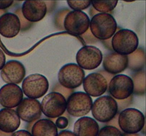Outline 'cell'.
<instances>
[{
  "instance_id": "obj_1",
  "label": "cell",
  "mask_w": 146,
  "mask_h": 136,
  "mask_svg": "<svg viewBox=\"0 0 146 136\" xmlns=\"http://www.w3.org/2000/svg\"><path fill=\"white\" fill-rule=\"evenodd\" d=\"M90 31L97 40L105 41L113 36L117 30V23L110 14L98 13L90 20Z\"/></svg>"
},
{
  "instance_id": "obj_2",
  "label": "cell",
  "mask_w": 146,
  "mask_h": 136,
  "mask_svg": "<svg viewBox=\"0 0 146 136\" xmlns=\"http://www.w3.org/2000/svg\"><path fill=\"white\" fill-rule=\"evenodd\" d=\"M139 41L137 34L129 29H121L111 38L113 51L119 55H128L138 48Z\"/></svg>"
},
{
  "instance_id": "obj_3",
  "label": "cell",
  "mask_w": 146,
  "mask_h": 136,
  "mask_svg": "<svg viewBox=\"0 0 146 136\" xmlns=\"http://www.w3.org/2000/svg\"><path fill=\"white\" fill-rule=\"evenodd\" d=\"M118 126L124 133L135 134L141 131L145 126V116L141 110L128 108L118 114Z\"/></svg>"
},
{
  "instance_id": "obj_4",
  "label": "cell",
  "mask_w": 146,
  "mask_h": 136,
  "mask_svg": "<svg viewBox=\"0 0 146 136\" xmlns=\"http://www.w3.org/2000/svg\"><path fill=\"white\" fill-rule=\"evenodd\" d=\"M91 113L96 120L101 123H108L118 113L116 101L110 96L98 97L93 102Z\"/></svg>"
},
{
  "instance_id": "obj_5",
  "label": "cell",
  "mask_w": 146,
  "mask_h": 136,
  "mask_svg": "<svg viewBox=\"0 0 146 136\" xmlns=\"http://www.w3.org/2000/svg\"><path fill=\"white\" fill-rule=\"evenodd\" d=\"M49 84L45 76L41 74H32L24 78L22 82L23 94L32 99H39L46 94Z\"/></svg>"
},
{
  "instance_id": "obj_6",
  "label": "cell",
  "mask_w": 146,
  "mask_h": 136,
  "mask_svg": "<svg viewBox=\"0 0 146 136\" xmlns=\"http://www.w3.org/2000/svg\"><path fill=\"white\" fill-rule=\"evenodd\" d=\"M84 78V70L75 63L64 65L58 74V83L64 87L69 89H74L81 86Z\"/></svg>"
},
{
  "instance_id": "obj_7",
  "label": "cell",
  "mask_w": 146,
  "mask_h": 136,
  "mask_svg": "<svg viewBox=\"0 0 146 136\" xmlns=\"http://www.w3.org/2000/svg\"><path fill=\"white\" fill-rule=\"evenodd\" d=\"M92 98L82 92H74L66 101L67 113L74 117H84L91 110Z\"/></svg>"
},
{
  "instance_id": "obj_8",
  "label": "cell",
  "mask_w": 146,
  "mask_h": 136,
  "mask_svg": "<svg viewBox=\"0 0 146 136\" xmlns=\"http://www.w3.org/2000/svg\"><path fill=\"white\" fill-rule=\"evenodd\" d=\"M40 103L41 112L50 118L60 117L66 109V99L57 92H50L44 96Z\"/></svg>"
},
{
  "instance_id": "obj_9",
  "label": "cell",
  "mask_w": 146,
  "mask_h": 136,
  "mask_svg": "<svg viewBox=\"0 0 146 136\" xmlns=\"http://www.w3.org/2000/svg\"><path fill=\"white\" fill-rule=\"evenodd\" d=\"M111 97L116 100H123L132 96L133 83L131 76L125 75H115L108 85Z\"/></svg>"
},
{
  "instance_id": "obj_10",
  "label": "cell",
  "mask_w": 146,
  "mask_h": 136,
  "mask_svg": "<svg viewBox=\"0 0 146 136\" xmlns=\"http://www.w3.org/2000/svg\"><path fill=\"white\" fill-rule=\"evenodd\" d=\"M90 18L82 11H70L65 16L64 28L69 33L81 35L89 28Z\"/></svg>"
},
{
  "instance_id": "obj_11",
  "label": "cell",
  "mask_w": 146,
  "mask_h": 136,
  "mask_svg": "<svg viewBox=\"0 0 146 136\" xmlns=\"http://www.w3.org/2000/svg\"><path fill=\"white\" fill-rule=\"evenodd\" d=\"M101 50L93 45H86L76 54L77 65L83 69L92 70L100 66L103 60Z\"/></svg>"
},
{
  "instance_id": "obj_12",
  "label": "cell",
  "mask_w": 146,
  "mask_h": 136,
  "mask_svg": "<svg viewBox=\"0 0 146 136\" xmlns=\"http://www.w3.org/2000/svg\"><path fill=\"white\" fill-rule=\"evenodd\" d=\"M17 115L24 121L27 123H35L41 118L42 112L41 103L36 99L25 98L17 107Z\"/></svg>"
},
{
  "instance_id": "obj_13",
  "label": "cell",
  "mask_w": 146,
  "mask_h": 136,
  "mask_svg": "<svg viewBox=\"0 0 146 136\" xmlns=\"http://www.w3.org/2000/svg\"><path fill=\"white\" fill-rule=\"evenodd\" d=\"M21 87L17 84H7L0 89V104L5 109L17 107L23 100Z\"/></svg>"
},
{
  "instance_id": "obj_14",
  "label": "cell",
  "mask_w": 146,
  "mask_h": 136,
  "mask_svg": "<svg viewBox=\"0 0 146 136\" xmlns=\"http://www.w3.org/2000/svg\"><path fill=\"white\" fill-rule=\"evenodd\" d=\"M1 77L7 84H19L24 79L26 69L21 62L17 60H9L6 62L1 69Z\"/></svg>"
},
{
  "instance_id": "obj_15",
  "label": "cell",
  "mask_w": 146,
  "mask_h": 136,
  "mask_svg": "<svg viewBox=\"0 0 146 136\" xmlns=\"http://www.w3.org/2000/svg\"><path fill=\"white\" fill-rule=\"evenodd\" d=\"M82 84L86 94L91 97L102 96L108 89V83L106 79L98 72L89 74L84 78Z\"/></svg>"
},
{
  "instance_id": "obj_16",
  "label": "cell",
  "mask_w": 146,
  "mask_h": 136,
  "mask_svg": "<svg viewBox=\"0 0 146 136\" xmlns=\"http://www.w3.org/2000/svg\"><path fill=\"white\" fill-rule=\"evenodd\" d=\"M21 8L23 16L31 23L42 20L47 12V6L43 1H25Z\"/></svg>"
},
{
  "instance_id": "obj_17",
  "label": "cell",
  "mask_w": 146,
  "mask_h": 136,
  "mask_svg": "<svg viewBox=\"0 0 146 136\" xmlns=\"http://www.w3.org/2000/svg\"><path fill=\"white\" fill-rule=\"evenodd\" d=\"M104 71L115 75L123 72L128 67V55H122L115 52L106 54L103 57Z\"/></svg>"
},
{
  "instance_id": "obj_18",
  "label": "cell",
  "mask_w": 146,
  "mask_h": 136,
  "mask_svg": "<svg viewBox=\"0 0 146 136\" xmlns=\"http://www.w3.org/2000/svg\"><path fill=\"white\" fill-rule=\"evenodd\" d=\"M21 26L18 16L14 13H5L0 16V34L7 38H12L19 33Z\"/></svg>"
},
{
  "instance_id": "obj_19",
  "label": "cell",
  "mask_w": 146,
  "mask_h": 136,
  "mask_svg": "<svg viewBox=\"0 0 146 136\" xmlns=\"http://www.w3.org/2000/svg\"><path fill=\"white\" fill-rule=\"evenodd\" d=\"M21 119L15 110L2 109L0 110V130L4 133H12L19 128Z\"/></svg>"
},
{
  "instance_id": "obj_20",
  "label": "cell",
  "mask_w": 146,
  "mask_h": 136,
  "mask_svg": "<svg viewBox=\"0 0 146 136\" xmlns=\"http://www.w3.org/2000/svg\"><path fill=\"white\" fill-rule=\"evenodd\" d=\"M98 131L99 125L95 119L91 117H81L74 123L75 136H97Z\"/></svg>"
},
{
  "instance_id": "obj_21",
  "label": "cell",
  "mask_w": 146,
  "mask_h": 136,
  "mask_svg": "<svg viewBox=\"0 0 146 136\" xmlns=\"http://www.w3.org/2000/svg\"><path fill=\"white\" fill-rule=\"evenodd\" d=\"M32 136H57L58 128L55 123L49 119H40L36 121L31 128Z\"/></svg>"
},
{
  "instance_id": "obj_22",
  "label": "cell",
  "mask_w": 146,
  "mask_h": 136,
  "mask_svg": "<svg viewBox=\"0 0 146 136\" xmlns=\"http://www.w3.org/2000/svg\"><path fill=\"white\" fill-rule=\"evenodd\" d=\"M145 51L142 48H138L133 53L128 55V67L134 72H139L145 66Z\"/></svg>"
},
{
  "instance_id": "obj_23",
  "label": "cell",
  "mask_w": 146,
  "mask_h": 136,
  "mask_svg": "<svg viewBox=\"0 0 146 136\" xmlns=\"http://www.w3.org/2000/svg\"><path fill=\"white\" fill-rule=\"evenodd\" d=\"M133 83V93L135 95H143L145 91V70L136 72L133 74L131 77Z\"/></svg>"
},
{
  "instance_id": "obj_24",
  "label": "cell",
  "mask_w": 146,
  "mask_h": 136,
  "mask_svg": "<svg viewBox=\"0 0 146 136\" xmlns=\"http://www.w3.org/2000/svg\"><path fill=\"white\" fill-rule=\"evenodd\" d=\"M118 3V1H91V6L98 13L108 14L115 8Z\"/></svg>"
},
{
  "instance_id": "obj_25",
  "label": "cell",
  "mask_w": 146,
  "mask_h": 136,
  "mask_svg": "<svg viewBox=\"0 0 146 136\" xmlns=\"http://www.w3.org/2000/svg\"><path fill=\"white\" fill-rule=\"evenodd\" d=\"M97 136H123V133L116 128L106 126L99 130Z\"/></svg>"
},
{
  "instance_id": "obj_26",
  "label": "cell",
  "mask_w": 146,
  "mask_h": 136,
  "mask_svg": "<svg viewBox=\"0 0 146 136\" xmlns=\"http://www.w3.org/2000/svg\"><path fill=\"white\" fill-rule=\"evenodd\" d=\"M68 7L74 11H82L91 6V1H67Z\"/></svg>"
},
{
  "instance_id": "obj_27",
  "label": "cell",
  "mask_w": 146,
  "mask_h": 136,
  "mask_svg": "<svg viewBox=\"0 0 146 136\" xmlns=\"http://www.w3.org/2000/svg\"><path fill=\"white\" fill-rule=\"evenodd\" d=\"M14 14H15L16 15L18 16L19 19L20 21V26H21V29L20 31H25L29 30V28H31V27L32 26V23L29 22V21H27L22 15V13H21V8H19L14 11Z\"/></svg>"
},
{
  "instance_id": "obj_28",
  "label": "cell",
  "mask_w": 146,
  "mask_h": 136,
  "mask_svg": "<svg viewBox=\"0 0 146 136\" xmlns=\"http://www.w3.org/2000/svg\"><path fill=\"white\" fill-rule=\"evenodd\" d=\"M69 10L68 9H63L61 10V11H58L55 16V26L58 29L64 30V18H65V16H66V14L69 12Z\"/></svg>"
},
{
  "instance_id": "obj_29",
  "label": "cell",
  "mask_w": 146,
  "mask_h": 136,
  "mask_svg": "<svg viewBox=\"0 0 146 136\" xmlns=\"http://www.w3.org/2000/svg\"><path fill=\"white\" fill-rule=\"evenodd\" d=\"M74 89H69L64 87L58 82L54 85L52 89V92H57V93L61 94L65 99H68V96L74 93Z\"/></svg>"
},
{
  "instance_id": "obj_30",
  "label": "cell",
  "mask_w": 146,
  "mask_h": 136,
  "mask_svg": "<svg viewBox=\"0 0 146 136\" xmlns=\"http://www.w3.org/2000/svg\"><path fill=\"white\" fill-rule=\"evenodd\" d=\"M133 99V96H131L130 97L123 99V100H115L117 105H118V113L126 109V108L129 107L132 104Z\"/></svg>"
},
{
  "instance_id": "obj_31",
  "label": "cell",
  "mask_w": 146,
  "mask_h": 136,
  "mask_svg": "<svg viewBox=\"0 0 146 136\" xmlns=\"http://www.w3.org/2000/svg\"><path fill=\"white\" fill-rule=\"evenodd\" d=\"M81 38L84 39L86 44H94L98 42V40L93 35V34L90 31L89 28L87 30V31L85 33L81 35Z\"/></svg>"
},
{
  "instance_id": "obj_32",
  "label": "cell",
  "mask_w": 146,
  "mask_h": 136,
  "mask_svg": "<svg viewBox=\"0 0 146 136\" xmlns=\"http://www.w3.org/2000/svg\"><path fill=\"white\" fill-rule=\"evenodd\" d=\"M68 118L64 117V116H60V117H58L55 122V126H56L57 128L59 129H65L66 128L68 127Z\"/></svg>"
},
{
  "instance_id": "obj_33",
  "label": "cell",
  "mask_w": 146,
  "mask_h": 136,
  "mask_svg": "<svg viewBox=\"0 0 146 136\" xmlns=\"http://www.w3.org/2000/svg\"><path fill=\"white\" fill-rule=\"evenodd\" d=\"M118 114H119V113H117L116 116H115V117L112 119V120H110L109 122H108V123H106V125H107V126H113V127H115V128H116L119 129L120 130V128H119V126H118Z\"/></svg>"
},
{
  "instance_id": "obj_34",
  "label": "cell",
  "mask_w": 146,
  "mask_h": 136,
  "mask_svg": "<svg viewBox=\"0 0 146 136\" xmlns=\"http://www.w3.org/2000/svg\"><path fill=\"white\" fill-rule=\"evenodd\" d=\"M11 136H32L31 133L28 130H21L18 131H15L11 133Z\"/></svg>"
},
{
  "instance_id": "obj_35",
  "label": "cell",
  "mask_w": 146,
  "mask_h": 136,
  "mask_svg": "<svg viewBox=\"0 0 146 136\" xmlns=\"http://www.w3.org/2000/svg\"><path fill=\"white\" fill-rule=\"evenodd\" d=\"M14 4L13 1H0V10H5Z\"/></svg>"
},
{
  "instance_id": "obj_36",
  "label": "cell",
  "mask_w": 146,
  "mask_h": 136,
  "mask_svg": "<svg viewBox=\"0 0 146 136\" xmlns=\"http://www.w3.org/2000/svg\"><path fill=\"white\" fill-rule=\"evenodd\" d=\"M98 73L102 75L103 76H104V78L106 79V81H107V82H108V83H109V82L111 80V79H112V78L114 76H115V75H111V74H110V73H108V72H106V71H104V70L98 71Z\"/></svg>"
},
{
  "instance_id": "obj_37",
  "label": "cell",
  "mask_w": 146,
  "mask_h": 136,
  "mask_svg": "<svg viewBox=\"0 0 146 136\" xmlns=\"http://www.w3.org/2000/svg\"><path fill=\"white\" fill-rule=\"evenodd\" d=\"M6 63V57L2 50L0 49V70L3 68Z\"/></svg>"
},
{
  "instance_id": "obj_38",
  "label": "cell",
  "mask_w": 146,
  "mask_h": 136,
  "mask_svg": "<svg viewBox=\"0 0 146 136\" xmlns=\"http://www.w3.org/2000/svg\"><path fill=\"white\" fill-rule=\"evenodd\" d=\"M111 38H110V39H108V40H105V41H101V42L104 44V46H105L106 48L108 50L113 52V51L112 45H111Z\"/></svg>"
},
{
  "instance_id": "obj_39",
  "label": "cell",
  "mask_w": 146,
  "mask_h": 136,
  "mask_svg": "<svg viewBox=\"0 0 146 136\" xmlns=\"http://www.w3.org/2000/svg\"><path fill=\"white\" fill-rule=\"evenodd\" d=\"M57 136H75V135L69 130H62Z\"/></svg>"
},
{
  "instance_id": "obj_40",
  "label": "cell",
  "mask_w": 146,
  "mask_h": 136,
  "mask_svg": "<svg viewBox=\"0 0 146 136\" xmlns=\"http://www.w3.org/2000/svg\"><path fill=\"white\" fill-rule=\"evenodd\" d=\"M89 12H90V16H91V17L94 16L96 15L97 14H98V11H96V10L94 8V7H92V6H91V8H90V11H89Z\"/></svg>"
},
{
  "instance_id": "obj_41",
  "label": "cell",
  "mask_w": 146,
  "mask_h": 136,
  "mask_svg": "<svg viewBox=\"0 0 146 136\" xmlns=\"http://www.w3.org/2000/svg\"><path fill=\"white\" fill-rule=\"evenodd\" d=\"M123 136H143L140 133H135V134H127V133H123Z\"/></svg>"
},
{
  "instance_id": "obj_42",
  "label": "cell",
  "mask_w": 146,
  "mask_h": 136,
  "mask_svg": "<svg viewBox=\"0 0 146 136\" xmlns=\"http://www.w3.org/2000/svg\"><path fill=\"white\" fill-rule=\"evenodd\" d=\"M11 133H7L0 130V136H11Z\"/></svg>"
},
{
  "instance_id": "obj_43",
  "label": "cell",
  "mask_w": 146,
  "mask_h": 136,
  "mask_svg": "<svg viewBox=\"0 0 146 136\" xmlns=\"http://www.w3.org/2000/svg\"><path fill=\"white\" fill-rule=\"evenodd\" d=\"M5 13H7L5 10H0V16H1V15H3L4 14H5Z\"/></svg>"
}]
</instances>
